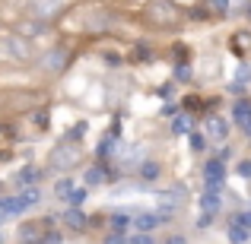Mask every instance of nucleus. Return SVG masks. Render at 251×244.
Segmentation results:
<instances>
[{"instance_id":"nucleus-1","label":"nucleus","mask_w":251,"mask_h":244,"mask_svg":"<svg viewBox=\"0 0 251 244\" xmlns=\"http://www.w3.org/2000/svg\"><path fill=\"white\" fill-rule=\"evenodd\" d=\"M61 25L70 32H80V35H105L118 25V16L102 3H80V6H70L64 10L61 16Z\"/></svg>"},{"instance_id":"nucleus-2","label":"nucleus","mask_w":251,"mask_h":244,"mask_svg":"<svg viewBox=\"0 0 251 244\" xmlns=\"http://www.w3.org/2000/svg\"><path fill=\"white\" fill-rule=\"evenodd\" d=\"M184 10L175 3V0H147V6H143V22L150 25V29H178V25L184 22Z\"/></svg>"},{"instance_id":"nucleus-3","label":"nucleus","mask_w":251,"mask_h":244,"mask_svg":"<svg viewBox=\"0 0 251 244\" xmlns=\"http://www.w3.org/2000/svg\"><path fill=\"white\" fill-rule=\"evenodd\" d=\"M76 162H83V143H74V140H61L54 149L48 153V165L54 171H70L76 168Z\"/></svg>"},{"instance_id":"nucleus-4","label":"nucleus","mask_w":251,"mask_h":244,"mask_svg":"<svg viewBox=\"0 0 251 244\" xmlns=\"http://www.w3.org/2000/svg\"><path fill=\"white\" fill-rule=\"evenodd\" d=\"M48 228H54V219H25V222H19V228H16V241L19 244H38L45 238V232Z\"/></svg>"},{"instance_id":"nucleus-5","label":"nucleus","mask_w":251,"mask_h":244,"mask_svg":"<svg viewBox=\"0 0 251 244\" xmlns=\"http://www.w3.org/2000/svg\"><path fill=\"white\" fill-rule=\"evenodd\" d=\"M0 51H3L10 61H32V42L25 35H19V32L0 38Z\"/></svg>"},{"instance_id":"nucleus-6","label":"nucleus","mask_w":251,"mask_h":244,"mask_svg":"<svg viewBox=\"0 0 251 244\" xmlns=\"http://www.w3.org/2000/svg\"><path fill=\"white\" fill-rule=\"evenodd\" d=\"M67 67H70V51L67 48H51V51L42 54V70H45V73L57 76V73H64Z\"/></svg>"},{"instance_id":"nucleus-7","label":"nucleus","mask_w":251,"mask_h":244,"mask_svg":"<svg viewBox=\"0 0 251 244\" xmlns=\"http://www.w3.org/2000/svg\"><path fill=\"white\" fill-rule=\"evenodd\" d=\"M143 159H147V155H143V146H140V143L118 146V153H115V162H118V168H121V171H134Z\"/></svg>"},{"instance_id":"nucleus-8","label":"nucleus","mask_w":251,"mask_h":244,"mask_svg":"<svg viewBox=\"0 0 251 244\" xmlns=\"http://www.w3.org/2000/svg\"><path fill=\"white\" fill-rule=\"evenodd\" d=\"M203 184H207L210 190H223L226 187V162L223 159L203 162Z\"/></svg>"},{"instance_id":"nucleus-9","label":"nucleus","mask_w":251,"mask_h":244,"mask_svg":"<svg viewBox=\"0 0 251 244\" xmlns=\"http://www.w3.org/2000/svg\"><path fill=\"white\" fill-rule=\"evenodd\" d=\"M29 10H32V16H35L38 22L48 25V22H54V19L64 13V6H61V0H32Z\"/></svg>"},{"instance_id":"nucleus-10","label":"nucleus","mask_w":251,"mask_h":244,"mask_svg":"<svg viewBox=\"0 0 251 244\" xmlns=\"http://www.w3.org/2000/svg\"><path fill=\"white\" fill-rule=\"evenodd\" d=\"M203 136H210L213 143H226L229 140V121L223 114H207L203 117Z\"/></svg>"},{"instance_id":"nucleus-11","label":"nucleus","mask_w":251,"mask_h":244,"mask_svg":"<svg viewBox=\"0 0 251 244\" xmlns=\"http://www.w3.org/2000/svg\"><path fill=\"white\" fill-rule=\"evenodd\" d=\"M223 190H210V187H203V194H201V209H203V216H213V213H220V206H223Z\"/></svg>"},{"instance_id":"nucleus-12","label":"nucleus","mask_w":251,"mask_h":244,"mask_svg":"<svg viewBox=\"0 0 251 244\" xmlns=\"http://www.w3.org/2000/svg\"><path fill=\"white\" fill-rule=\"evenodd\" d=\"M61 219H64V225H67V228H74V232H83V228H86V213H83L80 206L64 209V213H61Z\"/></svg>"},{"instance_id":"nucleus-13","label":"nucleus","mask_w":251,"mask_h":244,"mask_svg":"<svg viewBox=\"0 0 251 244\" xmlns=\"http://www.w3.org/2000/svg\"><path fill=\"white\" fill-rule=\"evenodd\" d=\"M42 177H45L42 168H35V165H25V168L16 175V184H19V190H23V187H35Z\"/></svg>"},{"instance_id":"nucleus-14","label":"nucleus","mask_w":251,"mask_h":244,"mask_svg":"<svg viewBox=\"0 0 251 244\" xmlns=\"http://www.w3.org/2000/svg\"><path fill=\"white\" fill-rule=\"evenodd\" d=\"M134 225H137V232L150 235L153 228H159L162 222H159V216H156V213H137V216H134Z\"/></svg>"},{"instance_id":"nucleus-15","label":"nucleus","mask_w":251,"mask_h":244,"mask_svg":"<svg viewBox=\"0 0 251 244\" xmlns=\"http://www.w3.org/2000/svg\"><path fill=\"white\" fill-rule=\"evenodd\" d=\"M191 127H194V121H191L188 111H178V114L172 117V136H184V133H191Z\"/></svg>"},{"instance_id":"nucleus-16","label":"nucleus","mask_w":251,"mask_h":244,"mask_svg":"<svg viewBox=\"0 0 251 244\" xmlns=\"http://www.w3.org/2000/svg\"><path fill=\"white\" fill-rule=\"evenodd\" d=\"M86 187H99V184H105L108 181V171H105V162H99V165H92L89 171H86Z\"/></svg>"},{"instance_id":"nucleus-17","label":"nucleus","mask_w":251,"mask_h":244,"mask_svg":"<svg viewBox=\"0 0 251 244\" xmlns=\"http://www.w3.org/2000/svg\"><path fill=\"white\" fill-rule=\"evenodd\" d=\"M137 175H140L143 181H156V177L162 175V168H159V162H153V159H143L140 165H137Z\"/></svg>"},{"instance_id":"nucleus-18","label":"nucleus","mask_w":251,"mask_h":244,"mask_svg":"<svg viewBox=\"0 0 251 244\" xmlns=\"http://www.w3.org/2000/svg\"><path fill=\"white\" fill-rule=\"evenodd\" d=\"M232 117L239 124H245V121H251V98H235V105H232Z\"/></svg>"},{"instance_id":"nucleus-19","label":"nucleus","mask_w":251,"mask_h":244,"mask_svg":"<svg viewBox=\"0 0 251 244\" xmlns=\"http://www.w3.org/2000/svg\"><path fill=\"white\" fill-rule=\"evenodd\" d=\"M229 241L232 244H248L251 241V232L242 225H235V222H229Z\"/></svg>"},{"instance_id":"nucleus-20","label":"nucleus","mask_w":251,"mask_h":244,"mask_svg":"<svg viewBox=\"0 0 251 244\" xmlns=\"http://www.w3.org/2000/svg\"><path fill=\"white\" fill-rule=\"evenodd\" d=\"M70 194H74V181H70V177H61V181L54 184V197L57 200H67Z\"/></svg>"},{"instance_id":"nucleus-21","label":"nucleus","mask_w":251,"mask_h":244,"mask_svg":"<svg viewBox=\"0 0 251 244\" xmlns=\"http://www.w3.org/2000/svg\"><path fill=\"white\" fill-rule=\"evenodd\" d=\"M245 48L251 51V35L248 32H239V38H232V51L235 54H245Z\"/></svg>"},{"instance_id":"nucleus-22","label":"nucleus","mask_w":251,"mask_h":244,"mask_svg":"<svg viewBox=\"0 0 251 244\" xmlns=\"http://www.w3.org/2000/svg\"><path fill=\"white\" fill-rule=\"evenodd\" d=\"M188 146L194 149V153H203V149H207V136L194 130V133H188Z\"/></svg>"},{"instance_id":"nucleus-23","label":"nucleus","mask_w":251,"mask_h":244,"mask_svg":"<svg viewBox=\"0 0 251 244\" xmlns=\"http://www.w3.org/2000/svg\"><path fill=\"white\" fill-rule=\"evenodd\" d=\"M111 228H115V232H124V228H127V222H130V216H124V213H111Z\"/></svg>"},{"instance_id":"nucleus-24","label":"nucleus","mask_w":251,"mask_h":244,"mask_svg":"<svg viewBox=\"0 0 251 244\" xmlns=\"http://www.w3.org/2000/svg\"><path fill=\"white\" fill-rule=\"evenodd\" d=\"M38 244H64V235L54 232V228H48V232H45V238L38 241Z\"/></svg>"},{"instance_id":"nucleus-25","label":"nucleus","mask_w":251,"mask_h":244,"mask_svg":"<svg viewBox=\"0 0 251 244\" xmlns=\"http://www.w3.org/2000/svg\"><path fill=\"white\" fill-rule=\"evenodd\" d=\"M232 83H239V86L251 83V67H248V64H242V67H239V73H235V80H232Z\"/></svg>"},{"instance_id":"nucleus-26","label":"nucleus","mask_w":251,"mask_h":244,"mask_svg":"<svg viewBox=\"0 0 251 244\" xmlns=\"http://www.w3.org/2000/svg\"><path fill=\"white\" fill-rule=\"evenodd\" d=\"M210 3V10L216 13V16H226V10H229V0H207Z\"/></svg>"},{"instance_id":"nucleus-27","label":"nucleus","mask_w":251,"mask_h":244,"mask_svg":"<svg viewBox=\"0 0 251 244\" xmlns=\"http://www.w3.org/2000/svg\"><path fill=\"white\" fill-rule=\"evenodd\" d=\"M175 80L178 83H188L191 80V67H188V64H178V67H175Z\"/></svg>"},{"instance_id":"nucleus-28","label":"nucleus","mask_w":251,"mask_h":244,"mask_svg":"<svg viewBox=\"0 0 251 244\" xmlns=\"http://www.w3.org/2000/svg\"><path fill=\"white\" fill-rule=\"evenodd\" d=\"M83 200H86V190H83V187H74V194L67 197V203H70V206H80Z\"/></svg>"},{"instance_id":"nucleus-29","label":"nucleus","mask_w":251,"mask_h":244,"mask_svg":"<svg viewBox=\"0 0 251 244\" xmlns=\"http://www.w3.org/2000/svg\"><path fill=\"white\" fill-rule=\"evenodd\" d=\"M102 244H127V235L124 232H111V235H105Z\"/></svg>"},{"instance_id":"nucleus-30","label":"nucleus","mask_w":251,"mask_h":244,"mask_svg":"<svg viewBox=\"0 0 251 244\" xmlns=\"http://www.w3.org/2000/svg\"><path fill=\"white\" fill-rule=\"evenodd\" d=\"M232 222H235V225H242V228H248V232H251V209H248V213H239V216H232Z\"/></svg>"},{"instance_id":"nucleus-31","label":"nucleus","mask_w":251,"mask_h":244,"mask_svg":"<svg viewBox=\"0 0 251 244\" xmlns=\"http://www.w3.org/2000/svg\"><path fill=\"white\" fill-rule=\"evenodd\" d=\"M127 244H156L153 235H143V232H137L134 238H127Z\"/></svg>"},{"instance_id":"nucleus-32","label":"nucleus","mask_w":251,"mask_h":244,"mask_svg":"<svg viewBox=\"0 0 251 244\" xmlns=\"http://www.w3.org/2000/svg\"><path fill=\"white\" fill-rule=\"evenodd\" d=\"M235 171H239V177H251V159H242Z\"/></svg>"},{"instance_id":"nucleus-33","label":"nucleus","mask_w":251,"mask_h":244,"mask_svg":"<svg viewBox=\"0 0 251 244\" xmlns=\"http://www.w3.org/2000/svg\"><path fill=\"white\" fill-rule=\"evenodd\" d=\"M159 95H162V98L175 95V86H172V83H166V86H159Z\"/></svg>"},{"instance_id":"nucleus-34","label":"nucleus","mask_w":251,"mask_h":244,"mask_svg":"<svg viewBox=\"0 0 251 244\" xmlns=\"http://www.w3.org/2000/svg\"><path fill=\"white\" fill-rule=\"evenodd\" d=\"M178 111H181V108H178V105H166V108H162V117H175Z\"/></svg>"},{"instance_id":"nucleus-35","label":"nucleus","mask_w":251,"mask_h":244,"mask_svg":"<svg viewBox=\"0 0 251 244\" xmlns=\"http://www.w3.org/2000/svg\"><path fill=\"white\" fill-rule=\"evenodd\" d=\"M229 92H232V95H239V98H242V92H245V86H239V83H229Z\"/></svg>"},{"instance_id":"nucleus-36","label":"nucleus","mask_w":251,"mask_h":244,"mask_svg":"<svg viewBox=\"0 0 251 244\" xmlns=\"http://www.w3.org/2000/svg\"><path fill=\"white\" fill-rule=\"evenodd\" d=\"M166 244H188V238H184V235H172Z\"/></svg>"},{"instance_id":"nucleus-37","label":"nucleus","mask_w":251,"mask_h":244,"mask_svg":"<svg viewBox=\"0 0 251 244\" xmlns=\"http://www.w3.org/2000/svg\"><path fill=\"white\" fill-rule=\"evenodd\" d=\"M242 130H245V136L251 140V121H245V124H242Z\"/></svg>"},{"instance_id":"nucleus-38","label":"nucleus","mask_w":251,"mask_h":244,"mask_svg":"<svg viewBox=\"0 0 251 244\" xmlns=\"http://www.w3.org/2000/svg\"><path fill=\"white\" fill-rule=\"evenodd\" d=\"M3 238H6V235H3V232H0V244H6V241H3Z\"/></svg>"}]
</instances>
